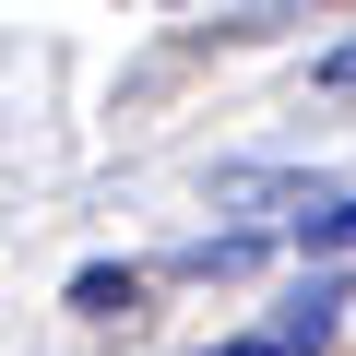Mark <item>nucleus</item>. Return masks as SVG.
Here are the masks:
<instances>
[{"mask_svg":"<svg viewBox=\"0 0 356 356\" xmlns=\"http://www.w3.org/2000/svg\"><path fill=\"white\" fill-rule=\"evenodd\" d=\"M309 250H356V202H332V214H309Z\"/></svg>","mask_w":356,"mask_h":356,"instance_id":"2","label":"nucleus"},{"mask_svg":"<svg viewBox=\"0 0 356 356\" xmlns=\"http://www.w3.org/2000/svg\"><path fill=\"white\" fill-rule=\"evenodd\" d=\"M332 83H344V95H356V36H344V48H332Z\"/></svg>","mask_w":356,"mask_h":356,"instance_id":"4","label":"nucleus"},{"mask_svg":"<svg viewBox=\"0 0 356 356\" xmlns=\"http://www.w3.org/2000/svg\"><path fill=\"white\" fill-rule=\"evenodd\" d=\"M214 356H297V344H285V332L261 321V332H238V344H214Z\"/></svg>","mask_w":356,"mask_h":356,"instance_id":"3","label":"nucleus"},{"mask_svg":"<svg viewBox=\"0 0 356 356\" xmlns=\"http://www.w3.org/2000/svg\"><path fill=\"white\" fill-rule=\"evenodd\" d=\"M72 309H95V321H107V309H131V273H83V285H72Z\"/></svg>","mask_w":356,"mask_h":356,"instance_id":"1","label":"nucleus"}]
</instances>
